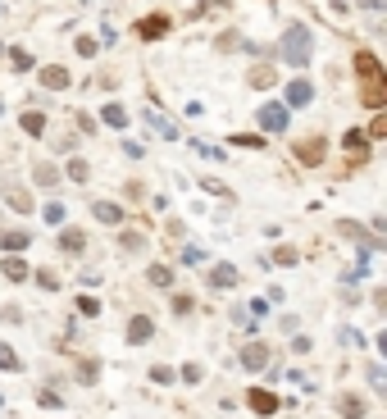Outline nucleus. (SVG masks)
<instances>
[{
  "mask_svg": "<svg viewBox=\"0 0 387 419\" xmlns=\"http://www.w3.org/2000/svg\"><path fill=\"white\" fill-rule=\"evenodd\" d=\"M274 82H278L274 64H255V68H251V87H260V91H265V87H274Z\"/></svg>",
  "mask_w": 387,
  "mask_h": 419,
  "instance_id": "obj_14",
  "label": "nucleus"
},
{
  "mask_svg": "<svg viewBox=\"0 0 387 419\" xmlns=\"http://www.w3.org/2000/svg\"><path fill=\"white\" fill-rule=\"evenodd\" d=\"M210 283L214 287H232V283H237V269H232V265H214L210 269Z\"/></svg>",
  "mask_w": 387,
  "mask_h": 419,
  "instance_id": "obj_16",
  "label": "nucleus"
},
{
  "mask_svg": "<svg viewBox=\"0 0 387 419\" xmlns=\"http://www.w3.org/2000/svg\"><path fill=\"white\" fill-rule=\"evenodd\" d=\"M337 415H342V419H365L369 415V401L360 397V392H342V397H337Z\"/></svg>",
  "mask_w": 387,
  "mask_h": 419,
  "instance_id": "obj_4",
  "label": "nucleus"
},
{
  "mask_svg": "<svg viewBox=\"0 0 387 419\" xmlns=\"http://www.w3.org/2000/svg\"><path fill=\"white\" fill-rule=\"evenodd\" d=\"M37 401H41L46 410H59V397H55V392H50V387H46V392H41V397H37Z\"/></svg>",
  "mask_w": 387,
  "mask_h": 419,
  "instance_id": "obj_36",
  "label": "nucleus"
},
{
  "mask_svg": "<svg viewBox=\"0 0 387 419\" xmlns=\"http://www.w3.org/2000/svg\"><path fill=\"white\" fill-rule=\"evenodd\" d=\"M0 242H5V251H28V232H5V237H0Z\"/></svg>",
  "mask_w": 387,
  "mask_h": 419,
  "instance_id": "obj_20",
  "label": "nucleus"
},
{
  "mask_svg": "<svg viewBox=\"0 0 387 419\" xmlns=\"http://www.w3.org/2000/svg\"><path fill=\"white\" fill-rule=\"evenodd\" d=\"M278 55L287 59V64H310V28L305 23H292L287 32H283V50Z\"/></svg>",
  "mask_w": 387,
  "mask_h": 419,
  "instance_id": "obj_2",
  "label": "nucleus"
},
{
  "mask_svg": "<svg viewBox=\"0 0 387 419\" xmlns=\"http://www.w3.org/2000/svg\"><path fill=\"white\" fill-rule=\"evenodd\" d=\"M77 310H82V315H100V301L96 297H82V301H77Z\"/></svg>",
  "mask_w": 387,
  "mask_h": 419,
  "instance_id": "obj_34",
  "label": "nucleus"
},
{
  "mask_svg": "<svg viewBox=\"0 0 387 419\" xmlns=\"http://www.w3.org/2000/svg\"><path fill=\"white\" fill-rule=\"evenodd\" d=\"M96 37H77V55H96Z\"/></svg>",
  "mask_w": 387,
  "mask_h": 419,
  "instance_id": "obj_30",
  "label": "nucleus"
},
{
  "mask_svg": "<svg viewBox=\"0 0 387 419\" xmlns=\"http://www.w3.org/2000/svg\"><path fill=\"white\" fill-rule=\"evenodd\" d=\"M0 274L10 278V283H23V278L32 274V269H28V260H19V255H10V260H5V265H0Z\"/></svg>",
  "mask_w": 387,
  "mask_h": 419,
  "instance_id": "obj_12",
  "label": "nucleus"
},
{
  "mask_svg": "<svg viewBox=\"0 0 387 419\" xmlns=\"http://www.w3.org/2000/svg\"><path fill=\"white\" fill-rule=\"evenodd\" d=\"M296 160L301 165H323V137H305V142H296Z\"/></svg>",
  "mask_w": 387,
  "mask_h": 419,
  "instance_id": "obj_6",
  "label": "nucleus"
},
{
  "mask_svg": "<svg viewBox=\"0 0 387 419\" xmlns=\"http://www.w3.org/2000/svg\"><path fill=\"white\" fill-rule=\"evenodd\" d=\"M182 260H187V265H205V255H200L196 246H187V251H182Z\"/></svg>",
  "mask_w": 387,
  "mask_h": 419,
  "instance_id": "obj_37",
  "label": "nucleus"
},
{
  "mask_svg": "<svg viewBox=\"0 0 387 419\" xmlns=\"http://www.w3.org/2000/svg\"><path fill=\"white\" fill-rule=\"evenodd\" d=\"M246 406H251L255 415H274V410L283 406V401H278L274 392H269V387H251V392H246Z\"/></svg>",
  "mask_w": 387,
  "mask_h": 419,
  "instance_id": "obj_5",
  "label": "nucleus"
},
{
  "mask_svg": "<svg viewBox=\"0 0 387 419\" xmlns=\"http://www.w3.org/2000/svg\"><path fill=\"white\" fill-rule=\"evenodd\" d=\"M123 246H128V251H142L146 237H142V232H123Z\"/></svg>",
  "mask_w": 387,
  "mask_h": 419,
  "instance_id": "obj_31",
  "label": "nucleus"
},
{
  "mask_svg": "<svg viewBox=\"0 0 387 419\" xmlns=\"http://www.w3.org/2000/svg\"><path fill=\"white\" fill-rule=\"evenodd\" d=\"M10 59H14V68H19V73H28V68H32V55H28V50H10Z\"/></svg>",
  "mask_w": 387,
  "mask_h": 419,
  "instance_id": "obj_27",
  "label": "nucleus"
},
{
  "mask_svg": "<svg viewBox=\"0 0 387 419\" xmlns=\"http://www.w3.org/2000/svg\"><path fill=\"white\" fill-rule=\"evenodd\" d=\"M91 214H96L100 223H123V210L114 205V201H96V205H91Z\"/></svg>",
  "mask_w": 387,
  "mask_h": 419,
  "instance_id": "obj_13",
  "label": "nucleus"
},
{
  "mask_svg": "<svg viewBox=\"0 0 387 419\" xmlns=\"http://www.w3.org/2000/svg\"><path fill=\"white\" fill-rule=\"evenodd\" d=\"M269 364V346L265 342H246L242 346V369H265Z\"/></svg>",
  "mask_w": 387,
  "mask_h": 419,
  "instance_id": "obj_7",
  "label": "nucleus"
},
{
  "mask_svg": "<svg viewBox=\"0 0 387 419\" xmlns=\"http://www.w3.org/2000/svg\"><path fill=\"white\" fill-rule=\"evenodd\" d=\"M46 219L59 228V223H64V205H46Z\"/></svg>",
  "mask_w": 387,
  "mask_h": 419,
  "instance_id": "obj_35",
  "label": "nucleus"
},
{
  "mask_svg": "<svg viewBox=\"0 0 387 419\" xmlns=\"http://www.w3.org/2000/svg\"><path fill=\"white\" fill-rule=\"evenodd\" d=\"M151 333H155V324L146 319V315H137V319H128V342H133V346L151 342Z\"/></svg>",
  "mask_w": 387,
  "mask_h": 419,
  "instance_id": "obj_10",
  "label": "nucleus"
},
{
  "mask_svg": "<svg viewBox=\"0 0 387 419\" xmlns=\"http://www.w3.org/2000/svg\"><path fill=\"white\" fill-rule=\"evenodd\" d=\"M310 100H314V87H310L305 77L287 82V105H310Z\"/></svg>",
  "mask_w": 387,
  "mask_h": 419,
  "instance_id": "obj_11",
  "label": "nucleus"
},
{
  "mask_svg": "<svg viewBox=\"0 0 387 419\" xmlns=\"http://www.w3.org/2000/svg\"><path fill=\"white\" fill-rule=\"evenodd\" d=\"M73 77H68V68H59V64H46L41 68V87H50V91H64Z\"/></svg>",
  "mask_w": 387,
  "mask_h": 419,
  "instance_id": "obj_9",
  "label": "nucleus"
},
{
  "mask_svg": "<svg viewBox=\"0 0 387 419\" xmlns=\"http://www.w3.org/2000/svg\"><path fill=\"white\" fill-rule=\"evenodd\" d=\"M365 142H369V137H365V133H355V128H351V133L342 137V146H346V151L355 155V160H365Z\"/></svg>",
  "mask_w": 387,
  "mask_h": 419,
  "instance_id": "obj_17",
  "label": "nucleus"
},
{
  "mask_svg": "<svg viewBox=\"0 0 387 419\" xmlns=\"http://www.w3.org/2000/svg\"><path fill=\"white\" fill-rule=\"evenodd\" d=\"M10 205L28 214V210H32V196H28V192H10Z\"/></svg>",
  "mask_w": 387,
  "mask_h": 419,
  "instance_id": "obj_28",
  "label": "nucleus"
},
{
  "mask_svg": "<svg viewBox=\"0 0 387 419\" xmlns=\"http://www.w3.org/2000/svg\"><path fill=\"white\" fill-rule=\"evenodd\" d=\"M151 383H173V369H164V364H155V369H151Z\"/></svg>",
  "mask_w": 387,
  "mask_h": 419,
  "instance_id": "obj_32",
  "label": "nucleus"
},
{
  "mask_svg": "<svg viewBox=\"0 0 387 419\" xmlns=\"http://www.w3.org/2000/svg\"><path fill=\"white\" fill-rule=\"evenodd\" d=\"M355 73H360V100H365L369 110H383L387 105V77H383V64H378L374 50L355 55Z\"/></svg>",
  "mask_w": 387,
  "mask_h": 419,
  "instance_id": "obj_1",
  "label": "nucleus"
},
{
  "mask_svg": "<svg viewBox=\"0 0 387 419\" xmlns=\"http://www.w3.org/2000/svg\"><path fill=\"white\" fill-rule=\"evenodd\" d=\"M0 369H5V374H14V369H19V355H14L10 342H0Z\"/></svg>",
  "mask_w": 387,
  "mask_h": 419,
  "instance_id": "obj_21",
  "label": "nucleus"
},
{
  "mask_svg": "<svg viewBox=\"0 0 387 419\" xmlns=\"http://www.w3.org/2000/svg\"><path fill=\"white\" fill-rule=\"evenodd\" d=\"M169 32V19L164 14H151V19L137 23V37H146V41H155V37H164Z\"/></svg>",
  "mask_w": 387,
  "mask_h": 419,
  "instance_id": "obj_8",
  "label": "nucleus"
},
{
  "mask_svg": "<svg viewBox=\"0 0 387 419\" xmlns=\"http://www.w3.org/2000/svg\"><path fill=\"white\" fill-rule=\"evenodd\" d=\"M287 105H278V100H269V105H260V128L265 133H287Z\"/></svg>",
  "mask_w": 387,
  "mask_h": 419,
  "instance_id": "obj_3",
  "label": "nucleus"
},
{
  "mask_svg": "<svg viewBox=\"0 0 387 419\" xmlns=\"http://www.w3.org/2000/svg\"><path fill=\"white\" fill-rule=\"evenodd\" d=\"M96 378H100V364L96 360H82V364H77V383H96Z\"/></svg>",
  "mask_w": 387,
  "mask_h": 419,
  "instance_id": "obj_22",
  "label": "nucleus"
},
{
  "mask_svg": "<svg viewBox=\"0 0 387 419\" xmlns=\"http://www.w3.org/2000/svg\"><path fill=\"white\" fill-rule=\"evenodd\" d=\"M23 133H32V137H41V133H46V114L28 110V114H23Z\"/></svg>",
  "mask_w": 387,
  "mask_h": 419,
  "instance_id": "obj_18",
  "label": "nucleus"
},
{
  "mask_svg": "<svg viewBox=\"0 0 387 419\" xmlns=\"http://www.w3.org/2000/svg\"><path fill=\"white\" fill-rule=\"evenodd\" d=\"M146 278H151L155 287H169V283H173V274H169L164 265H151V274H146Z\"/></svg>",
  "mask_w": 387,
  "mask_h": 419,
  "instance_id": "obj_24",
  "label": "nucleus"
},
{
  "mask_svg": "<svg viewBox=\"0 0 387 419\" xmlns=\"http://www.w3.org/2000/svg\"><path fill=\"white\" fill-rule=\"evenodd\" d=\"M369 137H374V142H378V137H387V114H378V119L369 123Z\"/></svg>",
  "mask_w": 387,
  "mask_h": 419,
  "instance_id": "obj_29",
  "label": "nucleus"
},
{
  "mask_svg": "<svg viewBox=\"0 0 387 419\" xmlns=\"http://www.w3.org/2000/svg\"><path fill=\"white\" fill-rule=\"evenodd\" d=\"M0 410H5V397H0Z\"/></svg>",
  "mask_w": 387,
  "mask_h": 419,
  "instance_id": "obj_39",
  "label": "nucleus"
},
{
  "mask_svg": "<svg viewBox=\"0 0 387 419\" xmlns=\"http://www.w3.org/2000/svg\"><path fill=\"white\" fill-rule=\"evenodd\" d=\"M59 246H64L68 255H77V251H82V246H87V237H82V232H77V228H64V232H59Z\"/></svg>",
  "mask_w": 387,
  "mask_h": 419,
  "instance_id": "obj_15",
  "label": "nucleus"
},
{
  "mask_svg": "<svg viewBox=\"0 0 387 419\" xmlns=\"http://www.w3.org/2000/svg\"><path fill=\"white\" fill-rule=\"evenodd\" d=\"M68 178H73V183H87L91 165H87V160H68Z\"/></svg>",
  "mask_w": 387,
  "mask_h": 419,
  "instance_id": "obj_23",
  "label": "nucleus"
},
{
  "mask_svg": "<svg viewBox=\"0 0 387 419\" xmlns=\"http://www.w3.org/2000/svg\"><path fill=\"white\" fill-rule=\"evenodd\" d=\"M105 123H110V128H128V110H123V105H105Z\"/></svg>",
  "mask_w": 387,
  "mask_h": 419,
  "instance_id": "obj_19",
  "label": "nucleus"
},
{
  "mask_svg": "<svg viewBox=\"0 0 387 419\" xmlns=\"http://www.w3.org/2000/svg\"><path fill=\"white\" fill-rule=\"evenodd\" d=\"M55 165H37V183H41V187H55Z\"/></svg>",
  "mask_w": 387,
  "mask_h": 419,
  "instance_id": "obj_25",
  "label": "nucleus"
},
{
  "mask_svg": "<svg viewBox=\"0 0 387 419\" xmlns=\"http://www.w3.org/2000/svg\"><path fill=\"white\" fill-rule=\"evenodd\" d=\"M274 260H278V265H301V255L292 251V246H278V251H274Z\"/></svg>",
  "mask_w": 387,
  "mask_h": 419,
  "instance_id": "obj_26",
  "label": "nucleus"
},
{
  "mask_svg": "<svg viewBox=\"0 0 387 419\" xmlns=\"http://www.w3.org/2000/svg\"><path fill=\"white\" fill-rule=\"evenodd\" d=\"M37 283H41V287H46V292H55V287H59V278H55V274H50V269H41V274H37Z\"/></svg>",
  "mask_w": 387,
  "mask_h": 419,
  "instance_id": "obj_33",
  "label": "nucleus"
},
{
  "mask_svg": "<svg viewBox=\"0 0 387 419\" xmlns=\"http://www.w3.org/2000/svg\"><path fill=\"white\" fill-rule=\"evenodd\" d=\"M182 378H187V383H200V364H182Z\"/></svg>",
  "mask_w": 387,
  "mask_h": 419,
  "instance_id": "obj_38",
  "label": "nucleus"
}]
</instances>
